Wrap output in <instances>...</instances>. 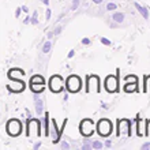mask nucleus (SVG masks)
I'll return each instance as SVG.
<instances>
[{"label":"nucleus","instance_id":"nucleus-1","mask_svg":"<svg viewBox=\"0 0 150 150\" xmlns=\"http://www.w3.org/2000/svg\"><path fill=\"white\" fill-rule=\"evenodd\" d=\"M132 122L128 119H117L116 122V137H131L132 135Z\"/></svg>","mask_w":150,"mask_h":150},{"label":"nucleus","instance_id":"nucleus-2","mask_svg":"<svg viewBox=\"0 0 150 150\" xmlns=\"http://www.w3.org/2000/svg\"><path fill=\"white\" fill-rule=\"evenodd\" d=\"M26 137H41V122L38 119H28L26 123Z\"/></svg>","mask_w":150,"mask_h":150},{"label":"nucleus","instance_id":"nucleus-3","mask_svg":"<svg viewBox=\"0 0 150 150\" xmlns=\"http://www.w3.org/2000/svg\"><path fill=\"white\" fill-rule=\"evenodd\" d=\"M6 131H7V134L10 137H18L23 131V124L18 119H10L6 123Z\"/></svg>","mask_w":150,"mask_h":150},{"label":"nucleus","instance_id":"nucleus-4","mask_svg":"<svg viewBox=\"0 0 150 150\" xmlns=\"http://www.w3.org/2000/svg\"><path fill=\"white\" fill-rule=\"evenodd\" d=\"M101 91V83L100 76L96 74H90L86 76V93H100Z\"/></svg>","mask_w":150,"mask_h":150},{"label":"nucleus","instance_id":"nucleus-5","mask_svg":"<svg viewBox=\"0 0 150 150\" xmlns=\"http://www.w3.org/2000/svg\"><path fill=\"white\" fill-rule=\"evenodd\" d=\"M112 131H113V126H112L111 120L109 119H100L98 123H97V132H98V135L107 138V137H109L112 134Z\"/></svg>","mask_w":150,"mask_h":150},{"label":"nucleus","instance_id":"nucleus-6","mask_svg":"<svg viewBox=\"0 0 150 150\" xmlns=\"http://www.w3.org/2000/svg\"><path fill=\"white\" fill-rule=\"evenodd\" d=\"M82 87V81L78 75H70L67 79H66V89H67L70 93H78Z\"/></svg>","mask_w":150,"mask_h":150},{"label":"nucleus","instance_id":"nucleus-7","mask_svg":"<svg viewBox=\"0 0 150 150\" xmlns=\"http://www.w3.org/2000/svg\"><path fill=\"white\" fill-rule=\"evenodd\" d=\"M104 87L108 93H117L119 91V76L113 74H109L105 78L104 82Z\"/></svg>","mask_w":150,"mask_h":150},{"label":"nucleus","instance_id":"nucleus-8","mask_svg":"<svg viewBox=\"0 0 150 150\" xmlns=\"http://www.w3.org/2000/svg\"><path fill=\"white\" fill-rule=\"evenodd\" d=\"M48 85H49V89H51L52 93H60V91H63L64 86H66L64 79L60 75H52Z\"/></svg>","mask_w":150,"mask_h":150},{"label":"nucleus","instance_id":"nucleus-9","mask_svg":"<svg viewBox=\"0 0 150 150\" xmlns=\"http://www.w3.org/2000/svg\"><path fill=\"white\" fill-rule=\"evenodd\" d=\"M79 131H81V134L85 138L91 137V134L94 132V123H93V120L91 119H83L81 124H79Z\"/></svg>","mask_w":150,"mask_h":150},{"label":"nucleus","instance_id":"nucleus-10","mask_svg":"<svg viewBox=\"0 0 150 150\" xmlns=\"http://www.w3.org/2000/svg\"><path fill=\"white\" fill-rule=\"evenodd\" d=\"M12 83L11 85H7L8 91L11 93H21V91L25 90V82L22 79H11Z\"/></svg>","mask_w":150,"mask_h":150},{"label":"nucleus","instance_id":"nucleus-11","mask_svg":"<svg viewBox=\"0 0 150 150\" xmlns=\"http://www.w3.org/2000/svg\"><path fill=\"white\" fill-rule=\"evenodd\" d=\"M51 123H52V127H51V131H52V142L53 143H59L60 142V138H62V134H60V128L57 127V123H56L55 119H51Z\"/></svg>","mask_w":150,"mask_h":150},{"label":"nucleus","instance_id":"nucleus-12","mask_svg":"<svg viewBox=\"0 0 150 150\" xmlns=\"http://www.w3.org/2000/svg\"><path fill=\"white\" fill-rule=\"evenodd\" d=\"M135 128H137V135H138V137H143V135H145L143 120L139 117V115H137V117H135Z\"/></svg>","mask_w":150,"mask_h":150},{"label":"nucleus","instance_id":"nucleus-13","mask_svg":"<svg viewBox=\"0 0 150 150\" xmlns=\"http://www.w3.org/2000/svg\"><path fill=\"white\" fill-rule=\"evenodd\" d=\"M34 107H36V113L41 116L44 113V101L38 97V94L34 96Z\"/></svg>","mask_w":150,"mask_h":150},{"label":"nucleus","instance_id":"nucleus-14","mask_svg":"<svg viewBox=\"0 0 150 150\" xmlns=\"http://www.w3.org/2000/svg\"><path fill=\"white\" fill-rule=\"evenodd\" d=\"M25 75V71L21 70V68H12L8 71V78L10 79H19Z\"/></svg>","mask_w":150,"mask_h":150},{"label":"nucleus","instance_id":"nucleus-15","mask_svg":"<svg viewBox=\"0 0 150 150\" xmlns=\"http://www.w3.org/2000/svg\"><path fill=\"white\" fill-rule=\"evenodd\" d=\"M29 86L34 94H40L45 90V83H29Z\"/></svg>","mask_w":150,"mask_h":150},{"label":"nucleus","instance_id":"nucleus-16","mask_svg":"<svg viewBox=\"0 0 150 150\" xmlns=\"http://www.w3.org/2000/svg\"><path fill=\"white\" fill-rule=\"evenodd\" d=\"M49 120H51L49 113H48V112H45V113H44V135H45V137H49V132H51Z\"/></svg>","mask_w":150,"mask_h":150},{"label":"nucleus","instance_id":"nucleus-17","mask_svg":"<svg viewBox=\"0 0 150 150\" xmlns=\"http://www.w3.org/2000/svg\"><path fill=\"white\" fill-rule=\"evenodd\" d=\"M123 89H124L126 93H134V91H138V83L137 82H126Z\"/></svg>","mask_w":150,"mask_h":150},{"label":"nucleus","instance_id":"nucleus-18","mask_svg":"<svg viewBox=\"0 0 150 150\" xmlns=\"http://www.w3.org/2000/svg\"><path fill=\"white\" fill-rule=\"evenodd\" d=\"M135 8L138 10V12L141 14V15L143 16V19H149V11H147L146 7H143V6H141L139 3H134Z\"/></svg>","mask_w":150,"mask_h":150},{"label":"nucleus","instance_id":"nucleus-19","mask_svg":"<svg viewBox=\"0 0 150 150\" xmlns=\"http://www.w3.org/2000/svg\"><path fill=\"white\" fill-rule=\"evenodd\" d=\"M29 83H45V79H44L42 75H33L32 78H30V81H29Z\"/></svg>","mask_w":150,"mask_h":150},{"label":"nucleus","instance_id":"nucleus-20","mask_svg":"<svg viewBox=\"0 0 150 150\" xmlns=\"http://www.w3.org/2000/svg\"><path fill=\"white\" fill-rule=\"evenodd\" d=\"M112 19L116 22V23H123L124 22V14L123 12H115L112 15Z\"/></svg>","mask_w":150,"mask_h":150},{"label":"nucleus","instance_id":"nucleus-21","mask_svg":"<svg viewBox=\"0 0 150 150\" xmlns=\"http://www.w3.org/2000/svg\"><path fill=\"white\" fill-rule=\"evenodd\" d=\"M150 87V75H145L143 76V93H147Z\"/></svg>","mask_w":150,"mask_h":150},{"label":"nucleus","instance_id":"nucleus-22","mask_svg":"<svg viewBox=\"0 0 150 150\" xmlns=\"http://www.w3.org/2000/svg\"><path fill=\"white\" fill-rule=\"evenodd\" d=\"M51 49H52V42H51V41H45V42H44V45H42V52H44V53H49V52H51Z\"/></svg>","mask_w":150,"mask_h":150},{"label":"nucleus","instance_id":"nucleus-23","mask_svg":"<svg viewBox=\"0 0 150 150\" xmlns=\"http://www.w3.org/2000/svg\"><path fill=\"white\" fill-rule=\"evenodd\" d=\"M124 82H137L138 83V76L137 75H127L124 78Z\"/></svg>","mask_w":150,"mask_h":150},{"label":"nucleus","instance_id":"nucleus-24","mask_svg":"<svg viewBox=\"0 0 150 150\" xmlns=\"http://www.w3.org/2000/svg\"><path fill=\"white\" fill-rule=\"evenodd\" d=\"M103 147H104V143L101 141H94L93 142V149L94 150H101Z\"/></svg>","mask_w":150,"mask_h":150},{"label":"nucleus","instance_id":"nucleus-25","mask_svg":"<svg viewBox=\"0 0 150 150\" xmlns=\"http://www.w3.org/2000/svg\"><path fill=\"white\" fill-rule=\"evenodd\" d=\"M38 11H34L33 12V16H32V25H34V26H36V25H38Z\"/></svg>","mask_w":150,"mask_h":150},{"label":"nucleus","instance_id":"nucleus-26","mask_svg":"<svg viewBox=\"0 0 150 150\" xmlns=\"http://www.w3.org/2000/svg\"><path fill=\"white\" fill-rule=\"evenodd\" d=\"M100 41H101V44H103V45H107V47H111V45H112V41L109 38H107V37H101V38H100Z\"/></svg>","mask_w":150,"mask_h":150},{"label":"nucleus","instance_id":"nucleus-27","mask_svg":"<svg viewBox=\"0 0 150 150\" xmlns=\"http://www.w3.org/2000/svg\"><path fill=\"white\" fill-rule=\"evenodd\" d=\"M149 132H150V119H147L145 122V137H149Z\"/></svg>","mask_w":150,"mask_h":150},{"label":"nucleus","instance_id":"nucleus-28","mask_svg":"<svg viewBox=\"0 0 150 150\" xmlns=\"http://www.w3.org/2000/svg\"><path fill=\"white\" fill-rule=\"evenodd\" d=\"M116 8H117V6H116L115 3H108L107 4V11H115Z\"/></svg>","mask_w":150,"mask_h":150},{"label":"nucleus","instance_id":"nucleus-29","mask_svg":"<svg viewBox=\"0 0 150 150\" xmlns=\"http://www.w3.org/2000/svg\"><path fill=\"white\" fill-rule=\"evenodd\" d=\"M79 3H81V0H72V4H71V10H72V11H75V10L79 7Z\"/></svg>","mask_w":150,"mask_h":150},{"label":"nucleus","instance_id":"nucleus-30","mask_svg":"<svg viewBox=\"0 0 150 150\" xmlns=\"http://www.w3.org/2000/svg\"><path fill=\"white\" fill-rule=\"evenodd\" d=\"M62 30H63V26H56L55 28V30H53V34H55V36H59L60 33H62Z\"/></svg>","mask_w":150,"mask_h":150},{"label":"nucleus","instance_id":"nucleus-31","mask_svg":"<svg viewBox=\"0 0 150 150\" xmlns=\"http://www.w3.org/2000/svg\"><path fill=\"white\" fill-rule=\"evenodd\" d=\"M60 146H62L63 150H70V145H68L66 141H62V142H60Z\"/></svg>","mask_w":150,"mask_h":150},{"label":"nucleus","instance_id":"nucleus-32","mask_svg":"<svg viewBox=\"0 0 150 150\" xmlns=\"http://www.w3.org/2000/svg\"><path fill=\"white\" fill-rule=\"evenodd\" d=\"M52 16V11L49 10V8H47V11H45V21H49Z\"/></svg>","mask_w":150,"mask_h":150},{"label":"nucleus","instance_id":"nucleus-33","mask_svg":"<svg viewBox=\"0 0 150 150\" xmlns=\"http://www.w3.org/2000/svg\"><path fill=\"white\" fill-rule=\"evenodd\" d=\"M82 44H83V45H90V44H91L90 38H89V37H83V38H82Z\"/></svg>","mask_w":150,"mask_h":150},{"label":"nucleus","instance_id":"nucleus-34","mask_svg":"<svg viewBox=\"0 0 150 150\" xmlns=\"http://www.w3.org/2000/svg\"><path fill=\"white\" fill-rule=\"evenodd\" d=\"M21 11H23V10H22V7H18V8L15 10V18H19Z\"/></svg>","mask_w":150,"mask_h":150},{"label":"nucleus","instance_id":"nucleus-35","mask_svg":"<svg viewBox=\"0 0 150 150\" xmlns=\"http://www.w3.org/2000/svg\"><path fill=\"white\" fill-rule=\"evenodd\" d=\"M40 147H41V142H40V141H38V142H36L34 145H33V150H38Z\"/></svg>","mask_w":150,"mask_h":150},{"label":"nucleus","instance_id":"nucleus-36","mask_svg":"<svg viewBox=\"0 0 150 150\" xmlns=\"http://www.w3.org/2000/svg\"><path fill=\"white\" fill-rule=\"evenodd\" d=\"M147 149H150V142H145L142 145V150H147Z\"/></svg>","mask_w":150,"mask_h":150},{"label":"nucleus","instance_id":"nucleus-37","mask_svg":"<svg viewBox=\"0 0 150 150\" xmlns=\"http://www.w3.org/2000/svg\"><path fill=\"white\" fill-rule=\"evenodd\" d=\"M74 55H75V51H74V49H71V51L68 52V59H72V57H74Z\"/></svg>","mask_w":150,"mask_h":150},{"label":"nucleus","instance_id":"nucleus-38","mask_svg":"<svg viewBox=\"0 0 150 150\" xmlns=\"http://www.w3.org/2000/svg\"><path fill=\"white\" fill-rule=\"evenodd\" d=\"M105 146H107V147H111L112 146V141H111V139H107V141H105Z\"/></svg>","mask_w":150,"mask_h":150},{"label":"nucleus","instance_id":"nucleus-39","mask_svg":"<svg viewBox=\"0 0 150 150\" xmlns=\"http://www.w3.org/2000/svg\"><path fill=\"white\" fill-rule=\"evenodd\" d=\"M22 10H23V12H29V7H28V6H23V7H22Z\"/></svg>","mask_w":150,"mask_h":150},{"label":"nucleus","instance_id":"nucleus-40","mask_svg":"<svg viewBox=\"0 0 150 150\" xmlns=\"http://www.w3.org/2000/svg\"><path fill=\"white\" fill-rule=\"evenodd\" d=\"M93 3H96V4H101V3H103V0H93Z\"/></svg>","mask_w":150,"mask_h":150},{"label":"nucleus","instance_id":"nucleus-41","mask_svg":"<svg viewBox=\"0 0 150 150\" xmlns=\"http://www.w3.org/2000/svg\"><path fill=\"white\" fill-rule=\"evenodd\" d=\"M41 1H42L45 6H48V4H49V0H41Z\"/></svg>","mask_w":150,"mask_h":150},{"label":"nucleus","instance_id":"nucleus-42","mask_svg":"<svg viewBox=\"0 0 150 150\" xmlns=\"http://www.w3.org/2000/svg\"><path fill=\"white\" fill-rule=\"evenodd\" d=\"M67 100H68V94L66 93V94H64V101H67Z\"/></svg>","mask_w":150,"mask_h":150}]
</instances>
